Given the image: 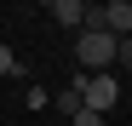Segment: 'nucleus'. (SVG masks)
Returning <instances> with one entry per match:
<instances>
[{"label":"nucleus","instance_id":"3","mask_svg":"<svg viewBox=\"0 0 132 126\" xmlns=\"http://www.w3.org/2000/svg\"><path fill=\"white\" fill-rule=\"evenodd\" d=\"M52 17H57L63 29H75V34H80V17H86V6H80V0H52Z\"/></svg>","mask_w":132,"mask_h":126},{"label":"nucleus","instance_id":"4","mask_svg":"<svg viewBox=\"0 0 132 126\" xmlns=\"http://www.w3.org/2000/svg\"><path fill=\"white\" fill-rule=\"evenodd\" d=\"M57 109L75 120V115H80V92H69V86H63V92H57Z\"/></svg>","mask_w":132,"mask_h":126},{"label":"nucleus","instance_id":"5","mask_svg":"<svg viewBox=\"0 0 132 126\" xmlns=\"http://www.w3.org/2000/svg\"><path fill=\"white\" fill-rule=\"evenodd\" d=\"M115 63H121V69H132V34H126V40H115Z\"/></svg>","mask_w":132,"mask_h":126},{"label":"nucleus","instance_id":"2","mask_svg":"<svg viewBox=\"0 0 132 126\" xmlns=\"http://www.w3.org/2000/svg\"><path fill=\"white\" fill-rule=\"evenodd\" d=\"M121 103V86H115V75H86L80 80V109H92V115H109Z\"/></svg>","mask_w":132,"mask_h":126},{"label":"nucleus","instance_id":"6","mask_svg":"<svg viewBox=\"0 0 132 126\" xmlns=\"http://www.w3.org/2000/svg\"><path fill=\"white\" fill-rule=\"evenodd\" d=\"M17 69V57H12V46H6V40H0V75H12Z\"/></svg>","mask_w":132,"mask_h":126},{"label":"nucleus","instance_id":"7","mask_svg":"<svg viewBox=\"0 0 132 126\" xmlns=\"http://www.w3.org/2000/svg\"><path fill=\"white\" fill-rule=\"evenodd\" d=\"M75 126H103V115H92V109H80V115H75Z\"/></svg>","mask_w":132,"mask_h":126},{"label":"nucleus","instance_id":"1","mask_svg":"<svg viewBox=\"0 0 132 126\" xmlns=\"http://www.w3.org/2000/svg\"><path fill=\"white\" fill-rule=\"evenodd\" d=\"M75 63H80V75H109V63H115V34L80 29L75 34Z\"/></svg>","mask_w":132,"mask_h":126}]
</instances>
